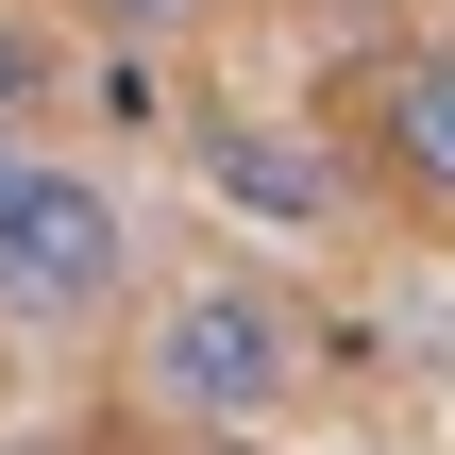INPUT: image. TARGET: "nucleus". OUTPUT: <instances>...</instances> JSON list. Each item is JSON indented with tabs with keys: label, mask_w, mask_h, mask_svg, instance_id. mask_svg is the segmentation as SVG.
Listing matches in <instances>:
<instances>
[{
	"label": "nucleus",
	"mask_w": 455,
	"mask_h": 455,
	"mask_svg": "<svg viewBox=\"0 0 455 455\" xmlns=\"http://www.w3.org/2000/svg\"><path fill=\"white\" fill-rule=\"evenodd\" d=\"M287 388H304V321H287L253 270L169 287L152 338H135V405H152V422H270Z\"/></svg>",
	"instance_id": "nucleus-1"
},
{
	"label": "nucleus",
	"mask_w": 455,
	"mask_h": 455,
	"mask_svg": "<svg viewBox=\"0 0 455 455\" xmlns=\"http://www.w3.org/2000/svg\"><path fill=\"white\" fill-rule=\"evenodd\" d=\"M118 287H135V236H118V203H101L84 169H17V186H0V321H34V338H84Z\"/></svg>",
	"instance_id": "nucleus-2"
},
{
	"label": "nucleus",
	"mask_w": 455,
	"mask_h": 455,
	"mask_svg": "<svg viewBox=\"0 0 455 455\" xmlns=\"http://www.w3.org/2000/svg\"><path fill=\"white\" fill-rule=\"evenodd\" d=\"M371 152H388V186H405V203H439V220H455V51L371 68Z\"/></svg>",
	"instance_id": "nucleus-3"
},
{
	"label": "nucleus",
	"mask_w": 455,
	"mask_h": 455,
	"mask_svg": "<svg viewBox=\"0 0 455 455\" xmlns=\"http://www.w3.org/2000/svg\"><path fill=\"white\" fill-rule=\"evenodd\" d=\"M203 186L220 203H253V220H321L338 186H321V152H287V135H220L203 118Z\"/></svg>",
	"instance_id": "nucleus-4"
},
{
	"label": "nucleus",
	"mask_w": 455,
	"mask_h": 455,
	"mask_svg": "<svg viewBox=\"0 0 455 455\" xmlns=\"http://www.w3.org/2000/svg\"><path fill=\"white\" fill-rule=\"evenodd\" d=\"M34 84H51V51H34V34L0 17V118H34Z\"/></svg>",
	"instance_id": "nucleus-5"
},
{
	"label": "nucleus",
	"mask_w": 455,
	"mask_h": 455,
	"mask_svg": "<svg viewBox=\"0 0 455 455\" xmlns=\"http://www.w3.org/2000/svg\"><path fill=\"white\" fill-rule=\"evenodd\" d=\"M101 34H186V17H220V0H84Z\"/></svg>",
	"instance_id": "nucleus-6"
},
{
	"label": "nucleus",
	"mask_w": 455,
	"mask_h": 455,
	"mask_svg": "<svg viewBox=\"0 0 455 455\" xmlns=\"http://www.w3.org/2000/svg\"><path fill=\"white\" fill-rule=\"evenodd\" d=\"M17 169H34V152H17V118H0V186H17Z\"/></svg>",
	"instance_id": "nucleus-7"
}]
</instances>
